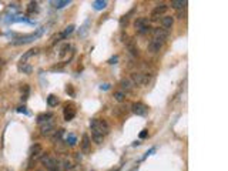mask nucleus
Instances as JSON below:
<instances>
[{"mask_svg": "<svg viewBox=\"0 0 228 171\" xmlns=\"http://www.w3.org/2000/svg\"><path fill=\"white\" fill-rule=\"evenodd\" d=\"M17 111H19V113H25V114H29V113L26 111V107H19V108H17Z\"/></svg>", "mask_w": 228, "mask_h": 171, "instance_id": "33", "label": "nucleus"}, {"mask_svg": "<svg viewBox=\"0 0 228 171\" xmlns=\"http://www.w3.org/2000/svg\"><path fill=\"white\" fill-rule=\"evenodd\" d=\"M0 63H2V60H0Z\"/></svg>", "mask_w": 228, "mask_h": 171, "instance_id": "37", "label": "nucleus"}, {"mask_svg": "<svg viewBox=\"0 0 228 171\" xmlns=\"http://www.w3.org/2000/svg\"><path fill=\"white\" fill-rule=\"evenodd\" d=\"M37 53H39V49H37V47H34V49H30V50H29V52H26L25 54L21 56L20 61H21V63H23V64H25L26 61H27V59H30V57H32V56H36Z\"/></svg>", "mask_w": 228, "mask_h": 171, "instance_id": "13", "label": "nucleus"}, {"mask_svg": "<svg viewBox=\"0 0 228 171\" xmlns=\"http://www.w3.org/2000/svg\"><path fill=\"white\" fill-rule=\"evenodd\" d=\"M73 30H74V26H73V25L67 26V27H66V30H64V32H63V33H64V36H66V37H67V36L70 34V33H73Z\"/></svg>", "mask_w": 228, "mask_h": 171, "instance_id": "27", "label": "nucleus"}, {"mask_svg": "<svg viewBox=\"0 0 228 171\" xmlns=\"http://www.w3.org/2000/svg\"><path fill=\"white\" fill-rule=\"evenodd\" d=\"M121 88H123L121 91H124V93H126V91H130L131 88H133V83H131L130 79H124V80H121Z\"/></svg>", "mask_w": 228, "mask_h": 171, "instance_id": "16", "label": "nucleus"}, {"mask_svg": "<svg viewBox=\"0 0 228 171\" xmlns=\"http://www.w3.org/2000/svg\"><path fill=\"white\" fill-rule=\"evenodd\" d=\"M163 44H164L163 42H160V40H155V38H153V40L150 42V44H148V52L153 53V54H155V53H158L160 50H161Z\"/></svg>", "mask_w": 228, "mask_h": 171, "instance_id": "10", "label": "nucleus"}, {"mask_svg": "<svg viewBox=\"0 0 228 171\" xmlns=\"http://www.w3.org/2000/svg\"><path fill=\"white\" fill-rule=\"evenodd\" d=\"M93 7L96 10H103L107 7V2L105 0H96V2H93Z\"/></svg>", "mask_w": 228, "mask_h": 171, "instance_id": "17", "label": "nucleus"}, {"mask_svg": "<svg viewBox=\"0 0 228 171\" xmlns=\"http://www.w3.org/2000/svg\"><path fill=\"white\" fill-rule=\"evenodd\" d=\"M134 27L140 34H145V33L150 32V20L147 17H138L134 21Z\"/></svg>", "mask_w": 228, "mask_h": 171, "instance_id": "2", "label": "nucleus"}, {"mask_svg": "<svg viewBox=\"0 0 228 171\" xmlns=\"http://www.w3.org/2000/svg\"><path fill=\"white\" fill-rule=\"evenodd\" d=\"M69 49H70V44H64L63 47H61V50H60V56H64Z\"/></svg>", "mask_w": 228, "mask_h": 171, "instance_id": "28", "label": "nucleus"}, {"mask_svg": "<svg viewBox=\"0 0 228 171\" xmlns=\"http://www.w3.org/2000/svg\"><path fill=\"white\" fill-rule=\"evenodd\" d=\"M114 100L116 101H118V103H123V101H126V93L124 91H116L114 93Z\"/></svg>", "mask_w": 228, "mask_h": 171, "instance_id": "21", "label": "nucleus"}, {"mask_svg": "<svg viewBox=\"0 0 228 171\" xmlns=\"http://www.w3.org/2000/svg\"><path fill=\"white\" fill-rule=\"evenodd\" d=\"M64 168H66V170H71V168H73V164H71L70 160H64Z\"/></svg>", "mask_w": 228, "mask_h": 171, "instance_id": "29", "label": "nucleus"}, {"mask_svg": "<svg viewBox=\"0 0 228 171\" xmlns=\"http://www.w3.org/2000/svg\"><path fill=\"white\" fill-rule=\"evenodd\" d=\"M66 141H67V144H69L70 147H73V146H76V143H77V137L74 136V134H69L67 138H66Z\"/></svg>", "mask_w": 228, "mask_h": 171, "instance_id": "23", "label": "nucleus"}, {"mask_svg": "<svg viewBox=\"0 0 228 171\" xmlns=\"http://www.w3.org/2000/svg\"><path fill=\"white\" fill-rule=\"evenodd\" d=\"M172 25H174V17H172V16H164V17L161 19V26L164 30L171 29Z\"/></svg>", "mask_w": 228, "mask_h": 171, "instance_id": "12", "label": "nucleus"}, {"mask_svg": "<svg viewBox=\"0 0 228 171\" xmlns=\"http://www.w3.org/2000/svg\"><path fill=\"white\" fill-rule=\"evenodd\" d=\"M91 138H93V141H94L96 144H101L104 136H103V134H100L98 131H93V133H91Z\"/></svg>", "mask_w": 228, "mask_h": 171, "instance_id": "18", "label": "nucleus"}, {"mask_svg": "<svg viewBox=\"0 0 228 171\" xmlns=\"http://www.w3.org/2000/svg\"><path fill=\"white\" fill-rule=\"evenodd\" d=\"M36 6H37V3H36V2H32V3L29 4V9H27V11H29V13H32V11L36 9Z\"/></svg>", "mask_w": 228, "mask_h": 171, "instance_id": "30", "label": "nucleus"}, {"mask_svg": "<svg viewBox=\"0 0 228 171\" xmlns=\"http://www.w3.org/2000/svg\"><path fill=\"white\" fill-rule=\"evenodd\" d=\"M90 137L87 136V134H83V137H81V143H80V147H81V151L83 153H88L90 151Z\"/></svg>", "mask_w": 228, "mask_h": 171, "instance_id": "11", "label": "nucleus"}, {"mask_svg": "<svg viewBox=\"0 0 228 171\" xmlns=\"http://www.w3.org/2000/svg\"><path fill=\"white\" fill-rule=\"evenodd\" d=\"M90 127L93 131H98L100 134H103V136H105V134L109 133L110 130V126L109 123L104 121V120H98V119H93L90 121Z\"/></svg>", "mask_w": 228, "mask_h": 171, "instance_id": "1", "label": "nucleus"}, {"mask_svg": "<svg viewBox=\"0 0 228 171\" xmlns=\"http://www.w3.org/2000/svg\"><path fill=\"white\" fill-rule=\"evenodd\" d=\"M64 134V130H59V131H56V134L53 136V141H60V138L63 137Z\"/></svg>", "mask_w": 228, "mask_h": 171, "instance_id": "25", "label": "nucleus"}, {"mask_svg": "<svg viewBox=\"0 0 228 171\" xmlns=\"http://www.w3.org/2000/svg\"><path fill=\"white\" fill-rule=\"evenodd\" d=\"M53 119V114H50V113H47V114H40L39 117H37V123L39 124H43V123L49 121V120Z\"/></svg>", "mask_w": 228, "mask_h": 171, "instance_id": "20", "label": "nucleus"}, {"mask_svg": "<svg viewBox=\"0 0 228 171\" xmlns=\"http://www.w3.org/2000/svg\"><path fill=\"white\" fill-rule=\"evenodd\" d=\"M51 4L56 9H63L64 6H69L70 4V0H57V2H51Z\"/></svg>", "mask_w": 228, "mask_h": 171, "instance_id": "19", "label": "nucleus"}, {"mask_svg": "<svg viewBox=\"0 0 228 171\" xmlns=\"http://www.w3.org/2000/svg\"><path fill=\"white\" fill-rule=\"evenodd\" d=\"M40 34H42V32H39V33H33V34H29V36H25V37H20V38H17V40H14V42H11V44H13V46L26 44V43H30L32 40H34L36 37H39Z\"/></svg>", "mask_w": 228, "mask_h": 171, "instance_id": "5", "label": "nucleus"}, {"mask_svg": "<svg viewBox=\"0 0 228 171\" xmlns=\"http://www.w3.org/2000/svg\"><path fill=\"white\" fill-rule=\"evenodd\" d=\"M109 84H104V86H101V90H109Z\"/></svg>", "mask_w": 228, "mask_h": 171, "instance_id": "35", "label": "nucleus"}, {"mask_svg": "<svg viewBox=\"0 0 228 171\" xmlns=\"http://www.w3.org/2000/svg\"><path fill=\"white\" fill-rule=\"evenodd\" d=\"M130 52H131V54H133V56H137V54H138V50H137L134 46H130Z\"/></svg>", "mask_w": 228, "mask_h": 171, "instance_id": "31", "label": "nucleus"}, {"mask_svg": "<svg viewBox=\"0 0 228 171\" xmlns=\"http://www.w3.org/2000/svg\"><path fill=\"white\" fill-rule=\"evenodd\" d=\"M114 61H117V57H113V59H110L109 63H110V64H114Z\"/></svg>", "mask_w": 228, "mask_h": 171, "instance_id": "34", "label": "nucleus"}, {"mask_svg": "<svg viewBox=\"0 0 228 171\" xmlns=\"http://www.w3.org/2000/svg\"><path fill=\"white\" fill-rule=\"evenodd\" d=\"M131 110H133V113L136 115H145L148 111V108L145 104H143V103H133V106H131Z\"/></svg>", "mask_w": 228, "mask_h": 171, "instance_id": "6", "label": "nucleus"}, {"mask_svg": "<svg viewBox=\"0 0 228 171\" xmlns=\"http://www.w3.org/2000/svg\"><path fill=\"white\" fill-rule=\"evenodd\" d=\"M57 103H59V100H57V97H56V96L50 94L49 97H47V104H49L50 107H56V106H57Z\"/></svg>", "mask_w": 228, "mask_h": 171, "instance_id": "22", "label": "nucleus"}, {"mask_svg": "<svg viewBox=\"0 0 228 171\" xmlns=\"http://www.w3.org/2000/svg\"><path fill=\"white\" fill-rule=\"evenodd\" d=\"M153 36H154L155 40H160V42L164 43L165 40H167V37H168V30H164V29H154L153 30Z\"/></svg>", "mask_w": 228, "mask_h": 171, "instance_id": "8", "label": "nucleus"}, {"mask_svg": "<svg viewBox=\"0 0 228 171\" xmlns=\"http://www.w3.org/2000/svg\"><path fill=\"white\" fill-rule=\"evenodd\" d=\"M43 151L42 146L40 144H34V146L32 147V150H30V155H36V154H40Z\"/></svg>", "mask_w": 228, "mask_h": 171, "instance_id": "24", "label": "nucleus"}, {"mask_svg": "<svg viewBox=\"0 0 228 171\" xmlns=\"http://www.w3.org/2000/svg\"><path fill=\"white\" fill-rule=\"evenodd\" d=\"M37 171H42V170H37Z\"/></svg>", "mask_w": 228, "mask_h": 171, "instance_id": "36", "label": "nucleus"}, {"mask_svg": "<svg viewBox=\"0 0 228 171\" xmlns=\"http://www.w3.org/2000/svg\"><path fill=\"white\" fill-rule=\"evenodd\" d=\"M40 131H42L43 136H50V134L54 131V121L49 120V121L40 124Z\"/></svg>", "mask_w": 228, "mask_h": 171, "instance_id": "7", "label": "nucleus"}, {"mask_svg": "<svg viewBox=\"0 0 228 171\" xmlns=\"http://www.w3.org/2000/svg\"><path fill=\"white\" fill-rule=\"evenodd\" d=\"M130 80L133 83V86H145V84L150 83L151 76L150 74H143V73H133Z\"/></svg>", "mask_w": 228, "mask_h": 171, "instance_id": "3", "label": "nucleus"}, {"mask_svg": "<svg viewBox=\"0 0 228 171\" xmlns=\"http://www.w3.org/2000/svg\"><path fill=\"white\" fill-rule=\"evenodd\" d=\"M20 71H23L26 74H30L32 73V67L29 66V64H23V66H20Z\"/></svg>", "mask_w": 228, "mask_h": 171, "instance_id": "26", "label": "nucleus"}, {"mask_svg": "<svg viewBox=\"0 0 228 171\" xmlns=\"http://www.w3.org/2000/svg\"><path fill=\"white\" fill-rule=\"evenodd\" d=\"M167 9H168V6L165 3H161V4H158L157 7H155L154 10L151 11V17H153V20H157L161 14H164L165 11H167Z\"/></svg>", "mask_w": 228, "mask_h": 171, "instance_id": "9", "label": "nucleus"}, {"mask_svg": "<svg viewBox=\"0 0 228 171\" xmlns=\"http://www.w3.org/2000/svg\"><path fill=\"white\" fill-rule=\"evenodd\" d=\"M147 134H148L147 130H143V131L140 133V138H145V137H147Z\"/></svg>", "mask_w": 228, "mask_h": 171, "instance_id": "32", "label": "nucleus"}, {"mask_svg": "<svg viewBox=\"0 0 228 171\" xmlns=\"http://www.w3.org/2000/svg\"><path fill=\"white\" fill-rule=\"evenodd\" d=\"M42 163L49 171H57L59 170V165H60V161L57 160V158L51 157V155H44V157L42 158Z\"/></svg>", "mask_w": 228, "mask_h": 171, "instance_id": "4", "label": "nucleus"}, {"mask_svg": "<svg viewBox=\"0 0 228 171\" xmlns=\"http://www.w3.org/2000/svg\"><path fill=\"white\" fill-rule=\"evenodd\" d=\"M74 115H76V110L71 107H66V110H64V120L70 121V120L74 119Z\"/></svg>", "mask_w": 228, "mask_h": 171, "instance_id": "14", "label": "nucleus"}, {"mask_svg": "<svg viewBox=\"0 0 228 171\" xmlns=\"http://www.w3.org/2000/svg\"><path fill=\"white\" fill-rule=\"evenodd\" d=\"M186 6H187L186 0H172L171 2V7L176 9V10H181V9H184Z\"/></svg>", "mask_w": 228, "mask_h": 171, "instance_id": "15", "label": "nucleus"}]
</instances>
